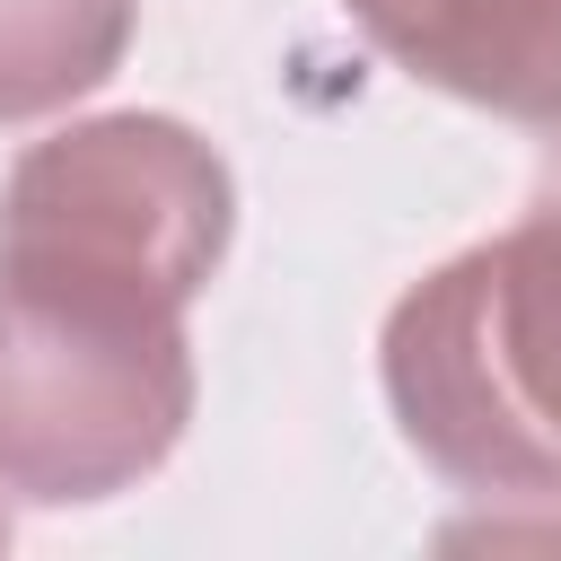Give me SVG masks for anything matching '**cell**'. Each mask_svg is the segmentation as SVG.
Instances as JSON below:
<instances>
[{
  "label": "cell",
  "mask_w": 561,
  "mask_h": 561,
  "mask_svg": "<svg viewBox=\"0 0 561 561\" xmlns=\"http://www.w3.org/2000/svg\"><path fill=\"white\" fill-rule=\"evenodd\" d=\"M228 245L219 158L158 114H114L18 158L0 202V482L105 500L193 403L184 298Z\"/></svg>",
  "instance_id": "obj_1"
},
{
  "label": "cell",
  "mask_w": 561,
  "mask_h": 561,
  "mask_svg": "<svg viewBox=\"0 0 561 561\" xmlns=\"http://www.w3.org/2000/svg\"><path fill=\"white\" fill-rule=\"evenodd\" d=\"M386 394L447 482L561 500V193L394 307Z\"/></svg>",
  "instance_id": "obj_2"
},
{
  "label": "cell",
  "mask_w": 561,
  "mask_h": 561,
  "mask_svg": "<svg viewBox=\"0 0 561 561\" xmlns=\"http://www.w3.org/2000/svg\"><path fill=\"white\" fill-rule=\"evenodd\" d=\"M412 79L561 131V0H342Z\"/></svg>",
  "instance_id": "obj_3"
},
{
  "label": "cell",
  "mask_w": 561,
  "mask_h": 561,
  "mask_svg": "<svg viewBox=\"0 0 561 561\" xmlns=\"http://www.w3.org/2000/svg\"><path fill=\"white\" fill-rule=\"evenodd\" d=\"M131 0H0V123L53 114L114 70Z\"/></svg>",
  "instance_id": "obj_4"
}]
</instances>
